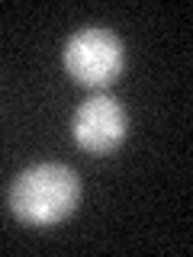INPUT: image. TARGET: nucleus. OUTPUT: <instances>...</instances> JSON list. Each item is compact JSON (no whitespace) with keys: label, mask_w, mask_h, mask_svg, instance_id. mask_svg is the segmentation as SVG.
<instances>
[{"label":"nucleus","mask_w":193,"mask_h":257,"mask_svg":"<svg viewBox=\"0 0 193 257\" xmlns=\"http://www.w3.org/2000/svg\"><path fill=\"white\" fill-rule=\"evenodd\" d=\"M71 135L87 155H113L129 135V116L116 96L93 93L77 106L71 119Z\"/></svg>","instance_id":"nucleus-3"},{"label":"nucleus","mask_w":193,"mask_h":257,"mask_svg":"<svg viewBox=\"0 0 193 257\" xmlns=\"http://www.w3.org/2000/svg\"><path fill=\"white\" fill-rule=\"evenodd\" d=\"M80 203V177L68 164H36L10 187V209L20 222L45 228L68 219Z\"/></svg>","instance_id":"nucleus-1"},{"label":"nucleus","mask_w":193,"mask_h":257,"mask_svg":"<svg viewBox=\"0 0 193 257\" xmlns=\"http://www.w3.org/2000/svg\"><path fill=\"white\" fill-rule=\"evenodd\" d=\"M64 68L68 74L84 87L103 90L113 84L126 68V48L116 32L103 26H87L74 32L64 45Z\"/></svg>","instance_id":"nucleus-2"}]
</instances>
